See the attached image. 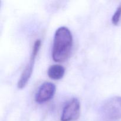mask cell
<instances>
[{
    "mask_svg": "<svg viewBox=\"0 0 121 121\" xmlns=\"http://www.w3.org/2000/svg\"><path fill=\"white\" fill-rule=\"evenodd\" d=\"M102 112L109 119L121 118V97L115 96L106 100L102 107Z\"/></svg>",
    "mask_w": 121,
    "mask_h": 121,
    "instance_id": "3",
    "label": "cell"
},
{
    "mask_svg": "<svg viewBox=\"0 0 121 121\" xmlns=\"http://www.w3.org/2000/svg\"><path fill=\"white\" fill-rule=\"evenodd\" d=\"M121 16V6L118 7L116 11L115 12L114 14L112 16V22L113 25H117L118 24L120 20V18Z\"/></svg>",
    "mask_w": 121,
    "mask_h": 121,
    "instance_id": "7",
    "label": "cell"
},
{
    "mask_svg": "<svg viewBox=\"0 0 121 121\" xmlns=\"http://www.w3.org/2000/svg\"><path fill=\"white\" fill-rule=\"evenodd\" d=\"M41 44V41L40 40H37L34 43L29 61L26 66L25 69L22 72L21 77H20V79L18 82L17 87L20 89H23L26 86L28 82L29 81L31 76L34 63H35L37 56L39 50L40 49Z\"/></svg>",
    "mask_w": 121,
    "mask_h": 121,
    "instance_id": "2",
    "label": "cell"
},
{
    "mask_svg": "<svg viewBox=\"0 0 121 121\" xmlns=\"http://www.w3.org/2000/svg\"><path fill=\"white\" fill-rule=\"evenodd\" d=\"M47 73L50 79L53 80H59L65 75V69L61 65H52L48 68Z\"/></svg>",
    "mask_w": 121,
    "mask_h": 121,
    "instance_id": "6",
    "label": "cell"
},
{
    "mask_svg": "<svg viewBox=\"0 0 121 121\" xmlns=\"http://www.w3.org/2000/svg\"><path fill=\"white\" fill-rule=\"evenodd\" d=\"M80 115V104L77 98H73L67 103L63 109L61 121H75Z\"/></svg>",
    "mask_w": 121,
    "mask_h": 121,
    "instance_id": "4",
    "label": "cell"
},
{
    "mask_svg": "<svg viewBox=\"0 0 121 121\" xmlns=\"http://www.w3.org/2000/svg\"><path fill=\"white\" fill-rule=\"evenodd\" d=\"M56 92V86L51 82L43 83L38 89L35 96V100L38 103H43L50 100Z\"/></svg>",
    "mask_w": 121,
    "mask_h": 121,
    "instance_id": "5",
    "label": "cell"
},
{
    "mask_svg": "<svg viewBox=\"0 0 121 121\" xmlns=\"http://www.w3.org/2000/svg\"><path fill=\"white\" fill-rule=\"evenodd\" d=\"M73 36L66 27H59L56 31L52 49V57L56 62H64L71 54Z\"/></svg>",
    "mask_w": 121,
    "mask_h": 121,
    "instance_id": "1",
    "label": "cell"
}]
</instances>
